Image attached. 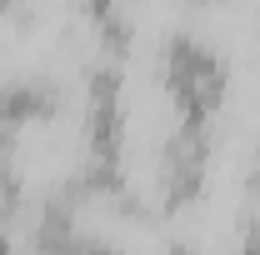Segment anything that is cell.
<instances>
[{"label":"cell","instance_id":"obj_1","mask_svg":"<svg viewBox=\"0 0 260 255\" xmlns=\"http://www.w3.org/2000/svg\"><path fill=\"white\" fill-rule=\"evenodd\" d=\"M165 85L180 110V130H205L225 95V65L210 45H200L190 35H170L165 40Z\"/></svg>","mask_w":260,"mask_h":255},{"label":"cell","instance_id":"obj_2","mask_svg":"<svg viewBox=\"0 0 260 255\" xmlns=\"http://www.w3.org/2000/svg\"><path fill=\"white\" fill-rule=\"evenodd\" d=\"M60 110V90L45 85V80H20V85H5L0 90V130H20L35 120H50Z\"/></svg>","mask_w":260,"mask_h":255},{"label":"cell","instance_id":"obj_3","mask_svg":"<svg viewBox=\"0 0 260 255\" xmlns=\"http://www.w3.org/2000/svg\"><path fill=\"white\" fill-rule=\"evenodd\" d=\"M250 185H255V195H260V170H255V180H250Z\"/></svg>","mask_w":260,"mask_h":255}]
</instances>
